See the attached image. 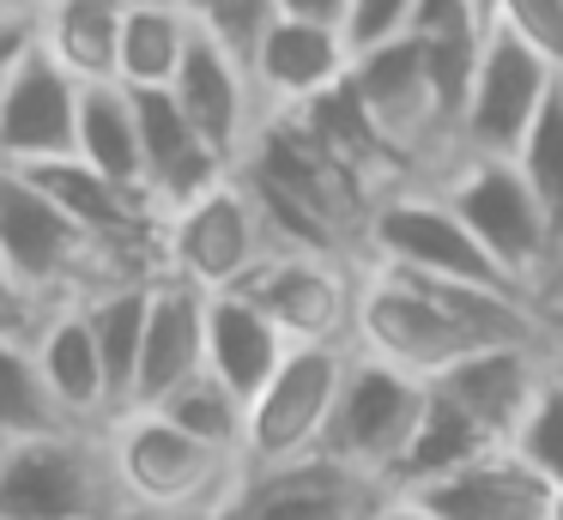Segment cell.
I'll return each instance as SVG.
<instances>
[{
    "mask_svg": "<svg viewBox=\"0 0 563 520\" xmlns=\"http://www.w3.org/2000/svg\"><path fill=\"white\" fill-rule=\"evenodd\" d=\"M551 339V314L539 297L490 285H454V278L406 273V266L364 261L357 273V321L352 345L369 357H388L412 375H442L466 351Z\"/></svg>",
    "mask_w": 563,
    "mask_h": 520,
    "instance_id": "cell-1",
    "label": "cell"
},
{
    "mask_svg": "<svg viewBox=\"0 0 563 520\" xmlns=\"http://www.w3.org/2000/svg\"><path fill=\"white\" fill-rule=\"evenodd\" d=\"M110 442V466L122 484L128 520L152 515H219L224 496L243 478V454L188 435L183 423H170L158 406H128L103 423Z\"/></svg>",
    "mask_w": 563,
    "mask_h": 520,
    "instance_id": "cell-2",
    "label": "cell"
},
{
    "mask_svg": "<svg viewBox=\"0 0 563 520\" xmlns=\"http://www.w3.org/2000/svg\"><path fill=\"white\" fill-rule=\"evenodd\" d=\"M0 520H128L103 423H62L0 447Z\"/></svg>",
    "mask_w": 563,
    "mask_h": 520,
    "instance_id": "cell-3",
    "label": "cell"
},
{
    "mask_svg": "<svg viewBox=\"0 0 563 520\" xmlns=\"http://www.w3.org/2000/svg\"><path fill=\"white\" fill-rule=\"evenodd\" d=\"M430 181L442 188V200L466 218V230L485 242L490 261H497L515 285H527L539 297V285L563 273V236H558V224H551V212L539 206V193L527 188L515 157L461 152Z\"/></svg>",
    "mask_w": 563,
    "mask_h": 520,
    "instance_id": "cell-4",
    "label": "cell"
},
{
    "mask_svg": "<svg viewBox=\"0 0 563 520\" xmlns=\"http://www.w3.org/2000/svg\"><path fill=\"white\" fill-rule=\"evenodd\" d=\"M0 261L55 309L128 285V273L98 248V236L79 218H67L25 169L7 164H0Z\"/></svg>",
    "mask_w": 563,
    "mask_h": 520,
    "instance_id": "cell-5",
    "label": "cell"
},
{
    "mask_svg": "<svg viewBox=\"0 0 563 520\" xmlns=\"http://www.w3.org/2000/svg\"><path fill=\"white\" fill-rule=\"evenodd\" d=\"M364 261L382 266H406V273H430V278H454V285H490V290H521L490 248L466 230V218L442 200L437 181H406V188H388L364 218Z\"/></svg>",
    "mask_w": 563,
    "mask_h": 520,
    "instance_id": "cell-6",
    "label": "cell"
},
{
    "mask_svg": "<svg viewBox=\"0 0 563 520\" xmlns=\"http://www.w3.org/2000/svg\"><path fill=\"white\" fill-rule=\"evenodd\" d=\"M267 254L273 230L243 176H224L200 200L164 212V273L200 290H236Z\"/></svg>",
    "mask_w": 563,
    "mask_h": 520,
    "instance_id": "cell-7",
    "label": "cell"
},
{
    "mask_svg": "<svg viewBox=\"0 0 563 520\" xmlns=\"http://www.w3.org/2000/svg\"><path fill=\"white\" fill-rule=\"evenodd\" d=\"M345 369H352V345H345V339L291 345V357L273 369V381L249 399V442H243L249 466L316 454V447L328 442Z\"/></svg>",
    "mask_w": 563,
    "mask_h": 520,
    "instance_id": "cell-8",
    "label": "cell"
},
{
    "mask_svg": "<svg viewBox=\"0 0 563 520\" xmlns=\"http://www.w3.org/2000/svg\"><path fill=\"white\" fill-rule=\"evenodd\" d=\"M424 399H430L424 375L352 345V369H345L340 406H333V423H328V442L321 447L388 484L406 442H412V430H418V418H424Z\"/></svg>",
    "mask_w": 563,
    "mask_h": 520,
    "instance_id": "cell-9",
    "label": "cell"
},
{
    "mask_svg": "<svg viewBox=\"0 0 563 520\" xmlns=\"http://www.w3.org/2000/svg\"><path fill=\"white\" fill-rule=\"evenodd\" d=\"M382 496H388L382 478L316 447V454L267 460V466L243 460V478L224 496L219 520H369Z\"/></svg>",
    "mask_w": 563,
    "mask_h": 520,
    "instance_id": "cell-10",
    "label": "cell"
},
{
    "mask_svg": "<svg viewBox=\"0 0 563 520\" xmlns=\"http://www.w3.org/2000/svg\"><path fill=\"white\" fill-rule=\"evenodd\" d=\"M558 85H563V73L533 43H521L509 24H490L485 48H478L473 91H466V109H461V152L515 157L521 133L533 128V115L545 109V97Z\"/></svg>",
    "mask_w": 563,
    "mask_h": 520,
    "instance_id": "cell-11",
    "label": "cell"
},
{
    "mask_svg": "<svg viewBox=\"0 0 563 520\" xmlns=\"http://www.w3.org/2000/svg\"><path fill=\"white\" fill-rule=\"evenodd\" d=\"M357 273H364V266L333 261V254L273 248L236 290L255 297L261 309L291 333V345H316V339H345V345H352Z\"/></svg>",
    "mask_w": 563,
    "mask_h": 520,
    "instance_id": "cell-12",
    "label": "cell"
},
{
    "mask_svg": "<svg viewBox=\"0 0 563 520\" xmlns=\"http://www.w3.org/2000/svg\"><path fill=\"white\" fill-rule=\"evenodd\" d=\"M79 103H86V85L37 36V48L13 67V79L0 85V164L31 169V164L74 157L79 152Z\"/></svg>",
    "mask_w": 563,
    "mask_h": 520,
    "instance_id": "cell-13",
    "label": "cell"
},
{
    "mask_svg": "<svg viewBox=\"0 0 563 520\" xmlns=\"http://www.w3.org/2000/svg\"><path fill=\"white\" fill-rule=\"evenodd\" d=\"M352 43H345L340 24L321 19H297V12H273L267 31L249 48V73H255V91L267 115H291V109L316 103L321 91L352 73Z\"/></svg>",
    "mask_w": 563,
    "mask_h": 520,
    "instance_id": "cell-14",
    "label": "cell"
},
{
    "mask_svg": "<svg viewBox=\"0 0 563 520\" xmlns=\"http://www.w3.org/2000/svg\"><path fill=\"white\" fill-rule=\"evenodd\" d=\"M545 381H551V339L466 351L461 363L430 375V387H442V394H449L466 418L485 423L497 442H515V435H521V423H527V411L539 406Z\"/></svg>",
    "mask_w": 563,
    "mask_h": 520,
    "instance_id": "cell-15",
    "label": "cell"
},
{
    "mask_svg": "<svg viewBox=\"0 0 563 520\" xmlns=\"http://www.w3.org/2000/svg\"><path fill=\"white\" fill-rule=\"evenodd\" d=\"M170 91H176V103L188 109V121H195L231 164H243L249 140H255L261 115H267L243 48H231L224 36H212L207 24H200V36H195V48H188V60H183Z\"/></svg>",
    "mask_w": 563,
    "mask_h": 520,
    "instance_id": "cell-16",
    "label": "cell"
},
{
    "mask_svg": "<svg viewBox=\"0 0 563 520\" xmlns=\"http://www.w3.org/2000/svg\"><path fill=\"white\" fill-rule=\"evenodd\" d=\"M406 496H418L437 520H545L558 484L515 442H503L490 454L466 460V466L442 472V478L412 484Z\"/></svg>",
    "mask_w": 563,
    "mask_h": 520,
    "instance_id": "cell-17",
    "label": "cell"
},
{
    "mask_svg": "<svg viewBox=\"0 0 563 520\" xmlns=\"http://www.w3.org/2000/svg\"><path fill=\"white\" fill-rule=\"evenodd\" d=\"M207 369V290L188 278L158 273L146 309V345H140V381L134 406H158L164 394Z\"/></svg>",
    "mask_w": 563,
    "mask_h": 520,
    "instance_id": "cell-18",
    "label": "cell"
},
{
    "mask_svg": "<svg viewBox=\"0 0 563 520\" xmlns=\"http://www.w3.org/2000/svg\"><path fill=\"white\" fill-rule=\"evenodd\" d=\"M37 369L49 381L55 406H62L67 423H110L115 418V394H110V369H103L98 333H91L86 302H67L43 321L37 333Z\"/></svg>",
    "mask_w": 563,
    "mask_h": 520,
    "instance_id": "cell-19",
    "label": "cell"
},
{
    "mask_svg": "<svg viewBox=\"0 0 563 520\" xmlns=\"http://www.w3.org/2000/svg\"><path fill=\"white\" fill-rule=\"evenodd\" d=\"M291 357V333L243 290H207V369L255 399L273 369Z\"/></svg>",
    "mask_w": 563,
    "mask_h": 520,
    "instance_id": "cell-20",
    "label": "cell"
},
{
    "mask_svg": "<svg viewBox=\"0 0 563 520\" xmlns=\"http://www.w3.org/2000/svg\"><path fill=\"white\" fill-rule=\"evenodd\" d=\"M195 36H200V19L183 0H128L115 85H128V91H164V85H176Z\"/></svg>",
    "mask_w": 563,
    "mask_h": 520,
    "instance_id": "cell-21",
    "label": "cell"
},
{
    "mask_svg": "<svg viewBox=\"0 0 563 520\" xmlns=\"http://www.w3.org/2000/svg\"><path fill=\"white\" fill-rule=\"evenodd\" d=\"M122 19H128V0H55L37 24H43V48L79 85H115V67H122Z\"/></svg>",
    "mask_w": 563,
    "mask_h": 520,
    "instance_id": "cell-22",
    "label": "cell"
},
{
    "mask_svg": "<svg viewBox=\"0 0 563 520\" xmlns=\"http://www.w3.org/2000/svg\"><path fill=\"white\" fill-rule=\"evenodd\" d=\"M490 447H503V442H497V435H490L478 418H466V411L454 406L442 387H430L424 418H418V430H412V442H406L400 466H394L388 490H412V484H430V478H442V472L466 466V460L490 454Z\"/></svg>",
    "mask_w": 563,
    "mask_h": 520,
    "instance_id": "cell-23",
    "label": "cell"
},
{
    "mask_svg": "<svg viewBox=\"0 0 563 520\" xmlns=\"http://www.w3.org/2000/svg\"><path fill=\"white\" fill-rule=\"evenodd\" d=\"M98 176L146 193V152H140V109L128 85H86L79 103V152Z\"/></svg>",
    "mask_w": 563,
    "mask_h": 520,
    "instance_id": "cell-24",
    "label": "cell"
},
{
    "mask_svg": "<svg viewBox=\"0 0 563 520\" xmlns=\"http://www.w3.org/2000/svg\"><path fill=\"white\" fill-rule=\"evenodd\" d=\"M146 309H152V278H128V285H110V290H98V297H86L91 333H98L103 369H110L115 411H128V406H134L140 345H146Z\"/></svg>",
    "mask_w": 563,
    "mask_h": 520,
    "instance_id": "cell-25",
    "label": "cell"
},
{
    "mask_svg": "<svg viewBox=\"0 0 563 520\" xmlns=\"http://www.w3.org/2000/svg\"><path fill=\"white\" fill-rule=\"evenodd\" d=\"M62 423L67 418L37 369V339H0V447L62 430Z\"/></svg>",
    "mask_w": 563,
    "mask_h": 520,
    "instance_id": "cell-26",
    "label": "cell"
},
{
    "mask_svg": "<svg viewBox=\"0 0 563 520\" xmlns=\"http://www.w3.org/2000/svg\"><path fill=\"white\" fill-rule=\"evenodd\" d=\"M158 411H164L170 423H183L188 435L224 447V454H243V442H249V399L236 394L231 381H219L212 369L188 375L176 394H164Z\"/></svg>",
    "mask_w": 563,
    "mask_h": 520,
    "instance_id": "cell-27",
    "label": "cell"
},
{
    "mask_svg": "<svg viewBox=\"0 0 563 520\" xmlns=\"http://www.w3.org/2000/svg\"><path fill=\"white\" fill-rule=\"evenodd\" d=\"M515 164H521L527 188L539 193V206L551 212V224H558V236H563V85L545 97V109L533 115V128L521 133Z\"/></svg>",
    "mask_w": 563,
    "mask_h": 520,
    "instance_id": "cell-28",
    "label": "cell"
},
{
    "mask_svg": "<svg viewBox=\"0 0 563 520\" xmlns=\"http://www.w3.org/2000/svg\"><path fill=\"white\" fill-rule=\"evenodd\" d=\"M515 447H521L551 484H563V375H558V363H551V381H545V394H539V406L527 411Z\"/></svg>",
    "mask_w": 563,
    "mask_h": 520,
    "instance_id": "cell-29",
    "label": "cell"
},
{
    "mask_svg": "<svg viewBox=\"0 0 563 520\" xmlns=\"http://www.w3.org/2000/svg\"><path fill=\"white\" fill-rule=\"evenodd\" d=\"M183 7H195V19L207 24L212 36H224L231 48H255V36L267 31V19L279 12V0H183Z\"/></svg>",
    "mask_w": 563,
    "mask_h": 520,
    "instance_id": "cell-30",
    "label": "cell"
},
{
    "mask_svg": "<svg viewBox=\"0 0 563 520\" xmlns=\"http://www.w3.org/2000/svg\"><path fill=\"white\" fill-rule=\"evenodd\" d=\"M497 24H509L563 73V0H497Z\"/></svg>",
    "mask_w": 563,
    "mask_h": 520,
    "instance_id": "cell-31",
    "label": "cell"
},
{
    "mask_svg": "<svg viewBox=\"0 0 563 520\" xmlns=\"http://www.w3.org/2000/svg\"><path fill=\"white\" fill-rule=\"evenodd\" d=\"M412 7L418 0H352V12H345V43H352V55L406 36L412 31Z\"/></svg>",
    "mask_w": 563,
    "mask_h": 520,
    "instance_id": "cell-32",
    "label": "cell"
},
{
    "mask_svg": "<svg viewBox=\"0 0 563 520\" xmlns=\"http://www.w3.org/2000/svg\"><path fill=\"white\" fill-rule=\"evenodd\" d=\"M49 314H55V302H43L13 266L0 261V339H37Z\"/></svg>",
    "mask_w": 563,
    "mask_h": 520,
    "instance_id": "cell-33",
    "label": "cell"
},
{
    "mask_svg": "<svg viewBox=\"0 0 563 520\" xmlns=\"http://www.w3.org/2000/svg\"><path fill=\"white\" fill-rule=\"evenodd\" d=\"M478 31H490L478 0H418L406 36H478Z\"/></svg>",
    "mask_w": 563,
    "mask_h": 520,
    "instance_id": "cell-34",
    "label": "cell"
},
{
    "mask_svg": "<svg viewBox=\"0 0 563 520\" xmlns=\"http://www.w3.org/2000/svg\"><path fill=\"white\" fill-rule=\"evenodd\" d=\"M37 36H43V24H37V12H19V7H0V85L13 79V67L37 48Z\"/></svg>",
    "mask_w": 563,
    "mask_h": 520,
    "instance_id": "cell-35",
    "label": "cell"
},
{
    "mask_svg": "<svg viewBox=\"0 0 563 520\" xmlns=\"http://www.w3.org/2000/svg\"><path fill=\"white\" fill-rule=\"evenodd\" d=\"M279 12L321 19V24H340V31H345V12H352V0H279Z\"/></svg>",
    "mask_w": 563,
    "mask_h": 520,
    "instance_id": "cell-36",
    "label": "cell"
},
{
    "mask_svg": "<svg viewBox=\"0 0 563 520\" xmlns=\"http://www.w3.org/2000/svg\"><path fill=\"white\" fill-rule=\"evenodd\" d=\"M369 520H437V515H430V508L418 502V496H406V490H388V496L376 502V515H369Z\"/></svg>",
    "mask_w": 563,
    "mask_h": 520,
    "instance_id": "cell-37",
    "label": "cell"
},
{
    "mask_svg": "<svg viewBox=\"0 0 563 520\" xmlns=\"http://www.w3.org/2000/svg\"><path fill=\"white\" fill-rule=\"evenodd\" d=\"M551 363H558V375H563V309L551 314Z\"/></svg>",
    "mask_w": 563,
    "mask_h": 520,
    "instance_id": "cell-38",
    "label": "cell"
},
{
    "mask_svg": "<svg viewBox=\"0 0 563 520\" xmlns=\"http://www.w3.org/2000/svg\"><path fill=\"white\" fill-rule=\"evenodd\" d=\"M7 7H19V12H37V19H43V12L55 7V0H7Z\"/></svg>",
    "mask_w": 563,
    "mask_h": 520,
    "instance_id": "cell-39",
    "label": "cell"
},
{
    "mask_svg": "<svg viewBox=\"0 0 563 520\" xmlns=\"http://www.w3.org/2000/svg\"><path fill=\"white\" fill-rule=\"evenodd\" d=\"M545 520H563V484H558V496H551V508H545Z\"/></svg>",
    "mask_w": 563,
    "mask_h": 520,
    "instance_id": "cell-40",
    "label": "cell"
},
{
    "mask_svg": "<svg viewBox=\"0 0 563 520\" xmlns=\"http://www.w3.org/2000/svg\"><path fill=\"white\" fill-rule=\"evenodd\" d=\"M152 520H219V515H152Z\"/></svg>",
    "mask_w": 563,
    "mask_h": 520,
    "instance_id": "cell-41",
    "label": "cell"
},
{
    "mask_svg": "<svg viewBox=\"0 0 563 520\" xmlns=\"http://www.w3.org/2000/svg\"><path fill=\"white\" fill-rule=\"evenodd\" d=\"M478 12H485V19L497 24V0H478Z\"/></svg>",
    "mask_w": 563,
    "mask_h": 520,
    "instance_id": "cell-42",
    "label": "cell"
},
{
    "mask_svg": "<svg viewBox=\"0 0 563 520\" xmlns=\"http://www.w3.org/2000/svg\"><path fill=\"white\" fill-rule=\"evenodd\" d=\"M0 7H7V0H0Z\"/></svg>",
    "mask_w": 563,
    "mask_h": 520,
    "instance_id": "cell-43",
    "label": "cell"
}]
</instances>
